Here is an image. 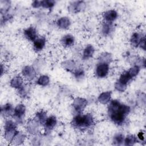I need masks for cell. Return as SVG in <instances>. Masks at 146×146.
I'll return each instance as SVG.
<instances>
[{
    "mask_svg": "<svg viewBox=\"0 0 146 146\" xmlns=\"http://www.w3.org/2000/svg\"><path fill=\"white\" fill-rule=\"evenodd\" d=\"M109 103L108 113L110 119L115 124L122 125L130 112V107L127 105L121 103L117 100H112Z\"/></svg>",
    "mask_w": 146,
    "mask_h": 146,
    "instance_id": "1",
    "label": "cell"
},
{
    "mask_svg": "<svg viewBox=\"0 0 146 146\" xmlns=\"http://www.w3.org/2000/svg\"><path fill=\"white\" fill-rule=\"evenodd\" d=\"M71 124L72 126L80 130L85 129L91 127L94 124V119L91 113L76 115L72 119Z\"/></svg>",
    "mask_w": 146,
    "mask_h": 146,
    "instance_id": "2",
    "label": "cell"
},
{
    "mask_svg": "<svg viewBox=\"0 0 146 146\" xmlns=\"http://www.w3.org/2000/svg\"><path fill=\"white\" fill-rule=\"evenodd\" d=\"M17 122L11 120H7L4 124L3 136L5 139L9 143H11L19 132L17 130Z\"/></svg>",
    "mask_w": 146,
    "mask_h": 146,
    "instance_id": "3",
    "label": "cell"
},
{
    "mask_svg": "<svg viewBox=\"0 0 146 146\" xmlns=\"http://www.w3.org/2000/svg\"><path fill=\"white\" fill-rule=\"evenodd\" d=\"M26 113V107L23 104H18L14 110L13 116L17 123H22Z\"/></svg>",
    "mask_w": 146,
    "mask_h": 146,
    "instance_id": "4",
    "label": "cell"
},
{
    "mask_svg": "<svg viewBox=\"0 0 146 146\" xmlns=\"http://www.w3.org/2000/svg\"><path fill=\"white\" fill-rule=\"evenodd\" d=\"M109 64L104 62H99L96 67L95 74L98 78H103L107 76L109 72Z\"/></svg>",
    "mask_w": 146,
    "mask_h": 146,
    "instance_id": "5",
    "label": "cell"
},
{
    "mask_svg": "<svg viewBox=\"0 0 146 146\" xmlns=\"http://www.w3.org/2000/svg\"><path fill=\"white\" fill-rule=\"evenodd\" d=\"M72 107L78 114L82 113L87 105V101L86 99L77 97L72 102Z\"/></svg>",
    "mask_w": 146,
    "mask_h": 146,
    "instance_id": "6",
    "label": "cell"
},
{
    "mask_svg": "<svg viewBox=\"0 0 146 146\" xmlns=\"http://www.w3.org/2000/svg\"><path fill=\"white\" fill-rule=\"evenodd\" d=\"M22 74L23 78L28 81H31L36 76L35 69L30 66H25L22 70Z\"/></svg>",
    "mask_w": 146,
    "mask_h": 146,
    "instance_id": "7",
    "label": "cell"
},
{
    "mask_svg": "<svg viewBox=\"0 0 146 146\" xmlns=\"http://www.w3.org/2000/svg\"><path fill=\"white\" fill-rule=\"evenodd\" d=\"M56 124H57V119L55 116L51 115L49 117H47L43 125L45 132H47V133L50 132V131L55 128Z\"/></svg>",
    "mask_w": 146,
    "mask_h": 146,
    "instance_id": "8",
    "label": "cell"
},
{
    "mask_svg": "<svg viewBox=\"0 0 146 146\" xmlns=\"http://www.w3.org/2000/svg\"><path fill=\"white\" fill-rule=\"evenodd\" d=\"M23 34L27 40L31 42H34L38 38L36 30L33 26L26 29L23 31Z\"/></svg>",
    "mask_w": 146,
    "mask_h": 146,
    "instance_id": "9",
    "label": "cell"
},
{
    "mask_svg": "<svg viewBox=\"0 0 146 146\" xmlns=\"http://www.w3.org/2000/svg\"><path fill=\"white\" fill-rule=\"evenodd\" d=\"M46 45V38L44 36L38 37L33 42V48L36 52L40 51Z\"/></svg>",
    "mask_w": 146,
    "mask_h": 146,
    "instance_id": "10",
    "label": "cell"
},
{
    "mask_svg": "<svg viewBox=\"0 0 146 146\" xmlns=\"http://www.w3.org/2000/svg\"><path fill=\"white\" fill-rule=\"evenodd\" d=\"M14 108L13 105L10 103H6L1 106V113L3 117H9L13 116L14 113Z\"/></svg>",
    "mask_w": 146,
    "mask_h": 146,
    "instance_id": "11",
    "label": "cell"
},
{
    "mask_svg": "<svg viewBox=\"0 0 146 146\" xmlns=\"http://www.w3.org/2000/svg\"><path fill=\"white\" fill-rule=\"evenodd\" d=\"M103 17L105 22L112 23L117 18V13L115 10H109L104 13Z\"/></svg>",
    "mask_w": 146,
    "mask_h": 146,
    "instance_id": "12",
    "label": "cell"
},
{
    "mask_svg": "<svg viewBox=\"0 0 146 146\" xmlns=\"http://www.w3.org/2000/svg\"><path fill=\"white\" fill-rule=\"evenodd\" d=\"M39 123L34 118L29 120L27 123V131L31 134H36L38 132Z\"/></svg>",
    "mask_w": 146,
    "mask_h": 146,
    "instance_id": "13",
    "label": "cell"
},
{
    "mask_svg": "<svg viewBox=\"0 0 146 146\" xmlns=\"http://www.w3.org/2000/svg\"><path fill=\"white\" fill-rule=\"evenodd\" d=\"M84 6L85 3H84V2L76 1L70 4V6L68 7V9L71 13H76L82 10V9L84 8Z\"/></svg>",
    "mask_w": 146,
    "mask_h": 146,
    "instance_id": "14",
    "label": "cell"
},
{
    "mask_svg": "<svg viewBox=\"0 0 146 146\" xmlns=\"http://www.w3.org/2000/svg\"><path fill=\"white\" fill-rule=\"evenodd\" d=\"M10 85L11 87L19 90L23 86L22 78L20 76H14L10 80Z\"/></svg>",
    "mask_w": 146,
    "mask_h": 146,
    "instance_id": "15",
    "label": "cell"
},
{
    "mask_svg": "<svg viewBox=\"0 0 146 146\" xmlns=\"http://www.w3.org/2000/svg\"><path fill=\"white\" fill-rule=\"evenodd\" d=\"M94 52L95 48H94L93 46H92L91 44H88L87 46H86V47L83 50L82 58L84 60L88 59L92 57Z\"/></svg>",
    "mask_w": 146,
    "mask_h": 146,
    "instance_id": "16",
    "label": "cell"
},
{
    "mask_svg": "<svg viewBox=\"0 0 146 146\" xmlns=\"http://www.w3.org/2000/svg\"><path fill=\"white\" fill-rule=\"evenodd\" d=\"M111 91H106L101 93L98 96V101L103 104H106L111 101Z\"/></svg>",
    "mask_w": 146,
    "mask_h": 146,
    "instance_id": "17",
    "label": "cell"
},
{
    "mask_svg": "<svg viewBox=\"0 0 146 146\" xmlns=\"http://www.w3.org/2000/svg\"><path fill=\"white\" fill-rule=\"evenodd\" d=\"M132 79V78L131 76V75H129L128 71H124L120 75L119 79H118V80L117 82L118 83H119L120 84L127 87L128 83Z\"/></svg>",
    "mask_w": 146,
    "mask_h": 146,
    "instance_id": "18",
    "label": "cell"
},
{
    "mask_svg": "<svg viewBox=\"0 0 146 146\" xmlns=\"http://www.w3.org/2000/svg\"><path fill=\"white\" fill-rule=\"evenodd\" d=\"M71 24L70 19L66 17H63L59 18L57 21L58 26L62 29H67Z\"/></svg>",
    "mask_w": 146,
    "mask_h": 146,
    "instance_id": "19",
    "label": "cell"
},
{
    "mask_svg": "<svg viewBox=\"0 0 146 146\" xmlns=\"http://www.w3.org/2000/svg\"><path fill=\"white\" fill-rule=\"evenodd\" d=\"M75 39L74 37L71 34H67L63 36L61 39L62 44L65 47H70L74 43Z\"/></svg>",
    "mask_w": 146,
    "mask_h": 146,
    "instance_id": "20",
    "label": "cell"
},
{
    "mask_svg": "<svg viewBox=\"0 0 146 146\" xmlns=\"http://www.w3.org/2000/svg\"><path fill=\"white\" fill-rule=\"evenodd\" d=\"M47 118V117L46 112H45L43 111H40L37 112L36 113L35 116L34 117V119L39 123V124L43 126Z\"/></svg>",
    "mask_w": 146,
    "mask_h": 146,
    "instance_id": "21",
    "label": "cell"
},
{
    "mask_svg": "<svg viewBox=\"0 0 146 146\" xmlns=\"http://www.w3.org/2000/svg\"><path fill=\"white\" fill-rule=\"evenodd\" d=\"M142 36L137 33H135L132 34L131 36L130 42L131 43V45L133 47H137L139 46L140 42L142 39Z\"/></svg>",
    "mask_w": 146,
    "mask_h": 146,
    "instance_id": "22",
    "label": "cell"
},
{
    "mask_svg": "<svg viewBox=\"0 0 146 146\" xmlns=\"http://www.w3.org/2000/svg\"><path fill=\"white\" fill-rule=\"evenodd\" d=\"M112 29V23L104 21L102 27V33L104 36L108 35L111 32Z\"/></svg>",
    "mask_w": 146,
    "mask_h": 146,
    "instance_id": "23",
    "label": "cell"
},
{
    "mask_svg": "<svg viewBox=\"0 0 146 146\" xmlns=\"http://www.w3.org/2000/svg\"><path fill=\"white\" fill-rule=\"evenodd\" d=\"M25 139V135L21 132H18L15 136L13 141L11 142V144L13 145H19L22 143Z\"/></svg>",
    "mask_w": 146,
    "mask_h": 146,
    "instance_id": "24",
    "label": "cell"
},
{
    "mask_svg": "<svg viewBox=\"0 0 146 146\" xmlns=\"http://www.w3.org/2000/svg\"><path fill=\"white\" fill-rule=\"evenodd\" d=\"M50 83V78L47 75H41L36 81V84L40 86H46Z\"/></svg>",
    "mask_w": 146,
    "mask_h": 146,
    "instance_id": "25",
    "label": "cell"
},
{
    "mask_svg": "<svg viewBox=\"0 0 146 146\" xmlns=\"http://www.w3.org/2000/svg\"><path fill=\"white\" fill-rule=\"evenodd\" d=\"M137 141V137L133 135H127L125 138H124V145H133Z\"/></svg>",
    "mask_w": 146,
    "mask_h": 146,
    "instance_id": "26",
    "label": "cell"
},
{
    "mask_svg": "<svg viewBox=\"0 0 146 146\" xmlns=\"http://www.w3.org/2000/svg\"><path fill=\"white\" fill-rule=\"evenodd\" d=\"M124 140V136L121 133L116 134L113 139V142L115 145H121L123 143Z\"/></svg>",
    "mask_w": 146,
    "mask_h": 146,
    "instance_id": "27",
    "label": "cell"
},
{
    "mask_svg": "<svg viewBox=\"0 0 146 146\" xmlns=\"http://www.w3.org/2000/svg\"><path fill=\"white\" fill-rule=\"evenodd\" d=\"M55 3V2L52 0H43L40 1V7L45 9L52 8Z\"/></svg>",
    "mask_w": 146,
    "mask_h": 146,
    "instance_id": "28",
    "label": "cell"
},
{
    "mask_svg": "<svg viewBox=\"0 0 146 146\" xmlns=\"http://www.w3.org/2000/svg\"><path fill=\"white\" fill-rule=\"evenodd\" d=\"M111 60H112V58H111V54H110L109 53L104 52L103 54H102L101 56H100L99 62H104V63H107L109 64V63L111 62Z\"/></svg>",
    "mask_w": 146,
    "mask_h": 146,
    "instance_id": "29",
    "label": "cell"
},
{
    "mask_svg": "<svg viewBox=\"0 0 146 146\" xmlns=\"http://www.w3.org/2000/svg\"><path fill=\"white\" fill-rule=\"evenodd\" d=\"M140 67L137 65H135V66H133L132 67H131L128 71V72H129V75H131V76L132 78H134V77L138 75V74L140 71Z\"/></svg>",
    "mask_w": 146,
    "mask_h": 146,
    "instance_id": "30",
    "label": "cell"
},
{
    "mask_svg": "<svg viewBox=\"0 0 146 146\" xmlns=\"http://www.w3.org/2000/svg\"><path fill=\"white\" fill-rule=\"evenodd\" d=\"M75 64L74 62L72 60H67L64 62V67L69 71L73 70L75 68Z\"/></svg>",
    "mask_w": 146,
    "mask_h": 146,
    "instance_id": "31",
    "label": "cell"
},
{
    "mask_svg": "<svg viewBox=\"0 0 146 146\" xmlns=\"http://www.w3.org/2000/svg\"><path fill=\"white\" fill-rule=\"evenodd\" d=\"M74 74L75 77L78 79H82L84 76V71L82 68H78L76 70Z\"/></svg>",
    "mask_w": 146,
    "mask_h": 146,
    "instance_id": "32",
    "label": "cell"
},
{
    "mask_svg": "<svg viewBox=\"0 0 146 146\" xmlns=\"http://www.w3.org/2000/svg\"><path fill=\"white\" fill-rule=\"evenodd\" d=\"M31 5H32V6L34 8H38V7H40V1L35 0V1L33 2Z\"/></svg>",
    "mask_w": 146,
    "mask_h": 146,
    "instance_id": "33",
    "label": "cell"
},
{
    "mask_svg": "<svg viewBox=\"0 0 146 146\" xmlns=\"http://www.w3.org/2000/svg\"><path fill=\"white\" fill-rule=\"evenodd\" d=\"M139 46H140L141 48H143V50H145V36H144L142 38V39H141V41H140V42Z\"/></svg>",
    "mask_w": 146,
    "mask_h": 146,
    "instance_id": "34",
    "label": "cell"
},
{
    "mask_svg": "<svg viewBox=\"0 0 146 146\" xmlns=\"http://www.w3.org/2000/svg\"><path fill=\"white\" fill-rule=\"evenodd\" d=\"M137 138L140 140H141V141H144V139H145V137H144V133L141 132V131L139 132L138 134H137Z\"/></svg>",
    "mask_w": 146,
    "mask_h": 146,
    "instance_id": "35",
    "label": "cell"
}]
</instances>
